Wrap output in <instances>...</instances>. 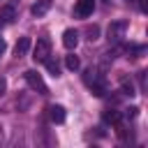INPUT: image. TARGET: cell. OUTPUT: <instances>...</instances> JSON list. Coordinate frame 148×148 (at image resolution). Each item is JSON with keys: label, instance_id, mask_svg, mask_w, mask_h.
Here are the masks:
<instances>
[{"label": "cell", "instance_id": "10", "mask_svg": "<svg viewBox=\"0 0 148 148\" xmlns=\"http://www.w3.org/2000/svg\"><path fill=\"white\" fill-rule=\"evenodd\" d=\"M102 118H104V123H109V125H113V127H116V125L123 120V113H120V111H116V109H106Z\"/></svg>", "mask_w": 148, "mask_h": 148}, {"label": "cell", "instance_id": "2", "mask_svg": "<svg viewBox=\"0 0 148 148\" xmlns=\"http://www.w3.org/2000/svg\"><path fill=\"white\" fill-rule=\"evenodd\" d=\"M23 76H25V83H28L37 95H49V88H46V83H44V79H42V74H39V72L28 69Z\"/></svg>", "mask_w": 148, "mask_h": 148}, {"label": "cell", "instance_id": "7", "mask_svg": "<svg viewBox=\"0 0 148 148\" xmlns=\"http://www.w3.org/2000/svg\"><path fill=\"white\" fill-rule=\"evenodd\" d=\"M49 118H51L56 125L65 123V118H67V113H65V106H60V104H53V106H49Z\"/></svg>", "mask_w": 148, "mask_h": 148}, {"label": "cell", "instance_id": "6", "mask_svg": "<svg viewBox=\"0 0 148 148\" xmlns=\"http://www.w3.org/2000/svg\"><path fill=\"white\" fill-rule=\"evenodd\" d=\"M76 44H79V30L67 28V30L62 32V46H65L67 51H74V49H76Z\"/></svg>", "mask_w": 148, "mask_h": 148}, {"label": "cell", "instance_id": "19", "mask_svg": "<svg viewBox=\"0 0 148 148\" xmlns=\"http://www.w3.org/2000/svg\"><path fill=\"white\" fill-rule=\"evenodd\" d=\"M5 49H7V44H5V39L0 37V58H2V53H5Z\"/></svg>", "mask_w": 148, "mask_h": 148}, {"label": "cell", "instance_id": "1", "mask_svg": "<svg viewBox=\"0 0 148 148\" xmlns=\"http://www.w3.org/2000/svg\"><path fill=\"white\" fill-rule=\"evenodd\" d=\"M83 81H86V86L90 88V92L95 95V97H104L106 95V81H104V76L97 72V69H86V74H83Z\"/></svg>", "mask_w": 148, "mask_h": 148}, {"label": "cell", "instance_id": "5", "mask_svg": "<svg viewBox=\"0 0 148 148\" xmlns=\"http://www.w3.org/2000/svg\"><path fill=\"white\" fill-rule=\"evenodd\" d=\"M92 12H95V0H76L74 14L79 18H88V16H92Z\"/></svg>", "mask_w": 148, "mask_h": 148}, {"label": "cell", "instance_id": "15", "mask_svg": "<svg viewBox=\"0 0 148 148\" xmlns=\"http://www.w3.org/2000/svg\"><path fill=\"white\" fill-rule=\"evenodd\" d=\"M86 35H88L90 42H95V39L99 37V25H88V28H86Z\"/></svg>", "mask_w": 148, "mask_h": 148}, {"label": "cell", "instance_id": "11", "mask_svg": "<svg viewBox=\"0 0 148 148\" xmlns=\"http://www.w3.org/2000/svg\"><path fill=\"white\" fill-rule=\"evenodd\" d=\"M28 49H30V37H21V39L16 42V46H14V56L21 58V56L28 53Z\"/></svg>", "mask_w": 148, "mask_h": 148}, {"label": "cell", "instance_id": "9", "mask_svg": "<svg viewBox=\"0 0 148 148\" xmlns=\"http://www.w3.org/2000/svg\"><path fill=\"white\" fill-rule=\"evenodd\" d=\"M14 18H16V9L12 5H2L0 7V21L2 23H14Z\"/></svg>", "mask_w": 148, "mask_h": 148}, {"label": "cell", "instance_id": "3", "mask_svg": "<svg viewBox=\"0 0 148 148\" xmlns=\"http://www.w3.org/2000/svg\"><path fill=\"white\" fill-rule=\"evenodd\" d=\"M51 56V39L49 37H39L37 44L32 46V60L35 62H44Z\"/></svg>", "mask_w": 148, "mask_h": 148}, {"label": "cell", "instance_id": "13", "mask_svg": "<svg viewBox=\"0 0 148 148\" xmlns=\"http://www.w3.org/2000/svg\"><path fill=\"white\" fill-rule=\"evenodd\" d=\"M65 67H67L69 72H76V69L81 67V60H79V56H74V53L65 56Z\"/></svg>", "mask_w": 148, "mask_h": 148}, {"label": "cell", "instance_id": "20", "mask_svg": "<svg viewBox=\"0 0 148 148\" xmlns=\"http://www.w3.org/2000/svg\"><path fill=\"white\" fill-rule=\"evenodd\" d=\"M0 28H2V21H0Z\"/></svg>", "mask_w": 148, "mask_h": 148}, {"label": "cell", "instance_id": "4", "mask_svg": "<svg viewBox=\"0 0 148 148\" xmlns=\"http://www.w3.org/2000/svg\"><path fill=\"white\" fill-rule=\"evenodd\" d=\"M125 30H127V21H113L106 30V37L111 44H118L123 37H125Z\"/></svg>", "mask_w": 148, "mask_h": 148}, {"label": "cell", "instance_id": "12", "mask_svg": "<svg viewBox=\"0 0 148 148\" xmlns=\"http://www.w3.org/2000/svg\"><path fill=\"white\" fill-rule=\"evenodd\" d=\"M44 65H46V69H49V74H51V76H56V79L60 76V62H58L53 56H49V58L44 60Z\"/></svg>", "mask_w": 148, "mask_h": 148}, {"label": "cell", "instance_id": "8", "mask_svg": "<svg viewBox=\"0 0 148 148\" xmlns=\"http://www.w3.org/2000/svg\"><path fill=\"white\" fill-rule=\"evenodd\" d=\"M51 5H53V0H37V2L32 5V9H30V14L39 18V16H44V14H46V12L51 9Z\"/></svg>", "mask_w": 148, "mask_h": 148}, {"label": "cell", "instance_id": "16", "mask_svg": "<svg viewBox=\"0 0 148 148\" xmlns=\"http://www.w3.org/2000/svg\"><path fill=\"white\" fill-rule=\"evenodd\" d=\"M125 113H127V118H136V116H139V109H136V106H130Z\"/></svg>", "mask_w": 148, "mask_h": 148}, {"label": "cell", "instance_id": "14", "mask_svg": "<svg viewBox=\"0 0 148 148\" xmlns=\"http://www.w3.org/2000/svg\"><path fill=\"white\" fill-rule=\"evenodd\" d=\"M120 92H123V95H127V97H134V95H136V90H134L132 81H125V83L120 86Z\"/></svg>", "mask_w": 148, "mask_h": 148}, {"label": "cell", "instance_id": "18", "mask_svg": "<svg viewBox=\"0 0 148 148\" xmlns=\"http://www.w3.org/2000/svg\"><path fill=\"white\" fill-rule=\"evenodd\" d=\"M139 9L146 14V12H148V0H139Z\"/></svg>", "mask_w": 148, "mask_h": 148}, {"label": "cell", "instance_id": "17", "mask_svg": "<svg viewBox=\"0 0 148 148\" xmlns=\"http://www.w3.org/2000/svg\"><path fill=\"white\" fill-rule=\"evenodd\" d=\"M5 92H7V79H5V76H0V97H2Z\"/></svg>", "mask_w": 148, "mask_h": 148}]
</instances>
